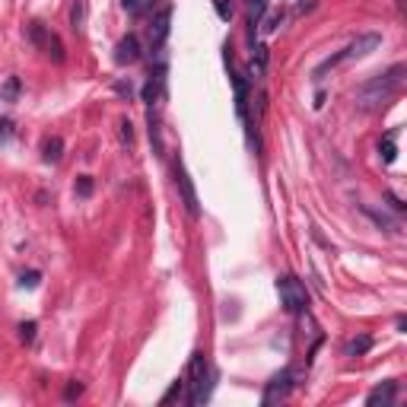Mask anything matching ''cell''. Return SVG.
Wrapping results in <instances>:
<instances>
[{"label": "cell", "mask_w": 407, "mask_h": 407, "mask_svg": "<svg viewBox=\"0 0 407 407\" xmlns=\"http://www.w3.org/2000/svg\"><path fill=\"white\" fill-rule=\"evenodd\" d=\"M248 4H258V0H248Z\"/></svg>", "instance_id": "1f68e13d"}, {"label": "cell", "mask_w": 407, "mask_h": 407, "mask_svg": "<svg viewBox=\"0 0 407 407\" xmlns=\"http://www.w3.org/2000/svg\"><path fill=\"white\" fill-rule=\"evenodd\" d=\"M80 394H83V385H80V382H70V385H67V392H64V398L74 401V398H80Z\"/></svg>", "instance_id": "484cf974"}, {"label": "cell", "mask_w": 407, "mask_h": 407, "mask_svg": "<svg viewBox=\"0 0 407 407\" xmlns=\"http://www.w3.org/2000/svg\"><path fill=\"white\" fill-rule=\"evenodd\" d=\"M115 93H118V96H127V99H131L134 86H131V83H115Z\"/></svg>", "instance_id": "83f0119b"}, {"label": "cell", "mask_w": 407, "mask_h": 407, "mask_svg": "<svg viewBox=\"0 0 407 407\" xmlns=\"http://www.w3.org/2000/svg\"><path fill=\"white\" fill-rule=\"evenodd\" d=\"M363 214H366L369 220H373L379 229H385V233H398V220H392V217L382 214V210H375V207H363Z\"/></svg>", "instance_id": "4fadbf2b"}, {"label": "cell", "mask_w": 407, "mask_h": 407, "mask_svg": "<svg viewBox=\"0 0 407 407\" xmlns=\"http://www.w3.org/2000/svg\"><path fill=\"white\" fill-rule=\"evenodd\" d=\"M382 45V35L379 32H366V35H356L354 41H350L344 51H337V54H331V58L325 60L321 67H315V80H321V77L331 70V67H337V64H344V60H360V58H369V54L375 51V48Z\"/></svg>", "instance_id": "3957f363"}, {"label": "cell", "mask_w": 407, "mask_h": 407, "mask_svg": "<svg viewBox=\"0 0 407 407\" xmlns=\"http://www.w3.org/2000/svg\"><path fill=\"white\" fill-rule=\"evenodd\" d=\"M60 153H64V141H60V137H48L45 147H41V160H45V162H60Z\"/></svg>", "instance_id": "5bb4252c"}, {"label": "cell", "mask_w": 407, "mask_h": 407, "mask_svg": "<svg viewBox=\"0 0 407 407\" xmlns=\"http://www.w3.org/2000/svg\"><path fill=\"white\" fill-rule=\"evenodd\" d=\"M70 20H74L77 32H83V29H86V0H77L74 10H70Z\"/></svg>", "instance_id": "2e32d148"}, {"label": "cell", "mask_w": 407, "mask_h": 407, "mask_svg": "<svg viewBox=\"0 0 407 407\" xmlns=\"http://www.w3.org/2000/svg\"><path fill=\"white\" fill-rule=\"evenodd\" d=\"M214 10L220 20H233V4L229 0H214Z\"/></svg>", "instance_id": "7402d4cb"}, {"label": "cell", "mask_w": 407, "mask_h": 407, "mask_svg": "<svg viewBox=\"0 0 407 407\" xmlns=\"http://www.w3.org/2000/svg\"><path fill=\"white\" fill-rule=\"evenodd\" d=\"M277 293H280V302H283V309H287V312L299 315V312H306V309H309L306 283L296 280V277H290V274L280 277V280H277Z\"/></svg>", "instance_id": "5b68a950"}, {"label": "cell", "mask_w": 407, "mask_h": 407, "mask_svg": "<svg viewBox=\"0 0 407 407\" xmlns=\"http://www.w3.org/2000/svg\"><path fill=\"white\" fill-rule=\"evenodd\" d=\"M89 194H93V179L80 175V179H77V198H89Z\"/></svg>", "instance_id": "44dd1931"}, {"label": "cell", "mask_w": 407, "mask_h": 407, "mask_svg": "<svg viewBox=\"0 0 407 407\" xmlns=\"http://www.w3.org/2000/svg\"><path fill=\"white\" fill-rule=\"evenodd\" d=\"M162 93H166V67H156L153 74H150V80H147V86H143V102H147L150 108L156 105V102L162 99Z\"/></svg>", "instance_id": "9c48e42d"}, {"label": "cell", "mask_w": 407, "mask_h": 407, "mask_svg": "<svg viewBox=\"0 0 407 407\" xmlns=\"http://www.w3.org/2000/svg\"><path fill=\"white\" fill-rule=\"evenodd\" d=\"M388 200H392V207H394V210H398V214H401V210H404V204H401V200H398V198H394V194H388Z\"/></svg>", "instance_id": "4dcf8cb0"}, {"label": "cell", "mask_w": 407, "mask_h": 407, "mask_svg": "<svg viewBox=\"0 0 407 407\" xmlns=\"http://www.w3.org/2000/svg\"><path fill=\"white\" fill-rule=\"evenodd\" d=\"M312 7H315V0H306V4H299V7H296V16L306 13V10H312Z\"/></svg>", "instance_id": "f546056e"}, {"label": "cell", "mask_w": 407, "mask_h": 407, "mask_svg": "<svg viewBox=\"0 0 407 407\" xmlns=\"http://www.w3.org/2000/svg\"><path fill=\"white\" fill-rule=\"evenodd\" d=\"M175 398H185V379L172 382V388H169V392L162 394V401H160V404H172Z\"/></svg>", "instance_id": "d6986e66"}, {"label": "cell", "mask_w": 407, "mask_h": 407, "mask_svg": "<svg viewBox=\"0 0 407 407\" xmlns=\"http://www.w3.org/2000/svg\"><path fill=\"white\" fill-rule=\"evenodd\" d=\"M185 401L191 407H200L204 401L210 398V392H214V369H210L207 356L204 354H194L191 363H188V375H185Z\"/></svg>", "instance_id": "7a4b0ae2"}, {"label": "cell", "mask_w": 407, "mask_h": 407, "mask_svg": "<svg viewBox=\"0 0 407 407\" xmlns=\"http://www.w3.org/2000/svg\"><path fill=\"white\" fill-rule=\"evenodd\" d=\"M20 337L26 344H32V337H35V321H26V325H20Z\"/></svg>", "instance_id": "d4e9b609"}, {"label": "cell", "mask_w": 407, "mask_h": 407, "mask_svg": "<svg viewBox=\"0 0 407 407\" xmlns=\"http://www.w3.org/2000/svg\"><path fill=\"white\" fill-rule=\"evenodd\" d=\"M169 26H172V7H162L160 13L153 16V22H150V48H153V51H160V48L166 45Z\"/></svg>", "instance_id": "ba28073f"}, {"label": "cell", "mask_w": 407, "mask_h": 407, "mask_svg": "<svg viewBox=\"0 0 407 407\" xmlns=\"http://www.w3.org/2000/svg\"><path fill=\"white\" fill-rule=\"evenodd\" d=\"M369 347H373V337H369V334H360V337H354V341L347 344V356H363Z\"/></svg>", "instance_id": "9a60e30c"}, {"label": "cell", "mask_w": 407, "mask_h": 407, "mask_svg": "<svg viewBox=\"0 0 407 407\" xmlns=\"http://www.w3.org/2000/svg\"><path fill=\"white\" fill-rule=\"evenodd\" d=\"M150 141H153L156 153H162V137H160V124H156V115L150 112Z\"/></svg>", "instance_id": "ffe728a7"}, {"label": "cell", "mask_w": 407, "mask_h": 407, "mask_svg": "<svg viewBox=\"0 0 407 407\" xmlns=\"http://www.w3.org/2000/svg\"><path fill=\"white\" fill-rule=\"evenodd\" d=\"M124 4V10H141L143 7V0H121Z\"/></svg>", "instance_id": "f1b7e54d"}, {"label": "cell", "mask_w": 407, "mask_h": 407, "mask_svg": "<svg viewBox=\"0 0 407 407\" xmlns=\"http://www.w3.org/2000/svg\"><path fill=\"white\" fill-rule=\"evenodd\" d=\"M16 96H20V80H16V77H7V83H4V89H0V99L16 102Z\"/></svg>", "instance_id": "ac0fdd59"}, {"label": "cell", "mask_w": 407, "mask_h": 407, "mask_svg": "<svg viewBox=\"0 0 407 407\" xmlns=\"http://www.w3.org/2000/svg\"><path fill=\"white\" fill-rule=\"evenodd\" d=\"M293 369H280V373L274 375V379L267 382L264 394H261V404H277V401H283L290 392H293Z\"/></svg>", "instance_id": "8992f818"}, {"label": "cell", "mask_w": 407, "mask_h": 407, "mask_svg": "<svg viewBox=\"0 0 407 407\" xmlns=\"http://www.w3.org/2000/svg\"><path fill=\"white\" fill-rule=\"evenodd\" d=\"M10 137H13V121L4 118V121H0V143H7Z\"/></svg>", "instance_id": "603a6c76"}, {"label": "cell", "mask_w": 407, "mask_h": 407, "mask_svg": "<svg viewBox=\"0 0 407 407\" xmlns=\"http://www.w3.org/2000/svg\"><path fill=\"white\" fill-rule=\"evenodd\" d=\"M379 153H382V160H385V162H394V160H398V147H394V134H388L385 141L379 143Z\"/></svg>", "instance_id": "e0dca14e"}, {"label": "cell", "mask_w": 407, "mask_h": 407, "mask_svg": "<svg viewBox=\"0 0 407 407\" xmlns=\"http://www.w3.org/2000/svg\"><path fill=\"white\" fill-rule=\"evenodd\" d=\"M175 185H179V191H181V200H185V210H188L191 217H200L198 191H194L191 175H188V169H185V162H181V160H175Z\"/></svg>", "instance_id": "52a82bcc"}, {"label": "cell", "mask_w": 407, "mask_h": 407, "mask_svg": "<svg viewBox=\"0 0 407 407\" xmlns=\"http://www.w3.org/2000/svg\"><path fill=\"white\" fill-rule=\"evenodd\" d=\"M20 287H29V290L39 287V271H29V274H22L20 277Z\"/></svg>", "instance_id": "cb8c5ba5"}, {"label": "cell", "mask_w": 407, "mask_h": 407, "mask_svg": "<svg viewBox=\"0 0 407 407\" xmlns=\"http://www.w3.org/2000/svg\"><path fill=\"white\" fill-rule=\"evenodd\" d=\"M121 141L131 143L134 141V131H131V121H121Z\"/></svg>", "instance_id": "4316f807"}, {"label": "cell", "mask_w": 407, "mask_h": 407, "mask_svg": "<svg viewBox=\"0 0 407 407\" xmlns=\"http://www.w3.org/2000/svg\"><path fill=\"white\" fill-rule=\"evenodd\" d=\"M26 35H29V41H32L41 54H45V58L54 60V64H60V60H64V45H60V39L48 26H41V22H29Z\"/></svg>", "instance_id": "277c9868"}, {"label": "cell", "mask_w": 407, "mask_h": 407, "mask_svg": "<svg viewBox=\"0 0 407 407\" xmlns=\"http://www.w3.org/2000/svg\"><path fill=\"white\" fill-rule=\"evenodd\" d=\"M394 394H398V382H382V385H375L373 392L366 394V404L369 407H375V404L388 407V404H394Z\"/></svg>", "instance_id": "8fae6325"}, {"label": "cell", "mask_w": 407, "mask_h": 407, "mask_svg": "<svg viewBox=\"0 0 407 407\" xmlns=\"http://www.w3.org/2000/svg\"><path fill=\"white\" fill-rule=\"evenodd\" d=\"M404 74H407V67L394 64L392 70H385V74L366 80L354 96L356 108H360V112H379V108H385L388 102L401 93V86H404Z\"/></svg>", "instance_id": "6da1fadb"}, {"label": "cell", "mask_w": 407, "mask_h": 407, "mask_svg": "<svg viewBox=\"0 0 407 407\" xmlns=\"http://www.w3.org/2000/svg\"><path fill=\"white\" fill-rule=\"evenodd\" d=\"M233 86H235V112H239V118L245 121V112H248V86H245V80H242V74H233Z\"/></svg>", "instance_id": "7c38bea8"}, {"label": "cell", "mask_w": 407, "mask_h": 407, "mask_svg": "<svg viewBox=\"0 0 407 407\" xmlns=\"http://www.w3.org/2000/svg\"><path fill=\"white\" fill-rule=\"evenodd\" d=\"M141 58V39L137 35H127V39H121L118 45H115V64H134V60Z\"/></svg>", "instance_id": "30bf717a"}]
</instances>
